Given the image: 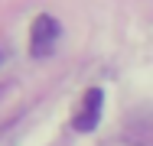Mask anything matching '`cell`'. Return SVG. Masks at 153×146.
I'll return each instance as SVG.
<instances>
[{
  "label": "cell",
  "mask_w": 153,
  "mask_h": 146,
  "mask_svg": "<svg viewBox=\"0 0 153 146\" xmlns=\"http://www.w3.org/2000/svg\"><path fill=\"white\" fill-rule=\"evenodd\" d=\"M59 36H62V26L56 23V16L39 13V16L33 20V26H30V52H33L36 58L52 55V49H56Z\"/></svg>",
  "instance_id": "obj_1"
},
{
  "label": "cell",
  "mask_w": 153,
  "mask_h": 146,
  "mask_svg": "<svg viewBox=\"0 0 153 146\" xmlns=\"http://www.w3.org/2000/svg\"><path fill=\"white\" fill-rule=\"evenodd\" d=\"M101 101H104V91L101 88H88L82 94V107H78L75 120H72V127L78 133H91L98 127V120H101Z\"/></svg>",
  "instance_id": "obj_2"
}]
</instances>
